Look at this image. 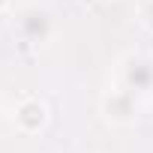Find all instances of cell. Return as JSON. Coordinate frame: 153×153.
I'll return each instance as SVG.
<instances>
[{
  "label": "cell",
  "instance_id": "obj_1",
  "mask_svg": "<svg viewBox=\"0 0 153 153\" xmlns=\"http://www.w3.org/2000/svg\"><path fill=\"white\" fill-rule=\"evenodd\" d=\"M117 81L123 90L135 96L153 93V57L150 54H126L117 69Z\"/></svg>",
  "mask_w": 153,
  "mask_h": 153
},
{
  "label": "cell",
  "instance_id": "obj_2",
  "mask_svg": "<svg viewBox=\"0 0 153 153\" xmlns=\"http://www.w3.org/2000/svg\"><path fill=\"white\" fill-rule=\"evenodd\" d=\"M15 27H18L21 39L30 42V45H42V42H48L54 36V18H51V12L45 6H36V3L18 9Z\"/></svg>",
  "mask_w": 153,
  "mask_h": 153
},
{
  "label": "cell",
  "instance_id": "obj_3",
  "mask_svg": "<svg viewBox=\"0 0 153 153\" xmlns=\"http://www.w3.org/2000/svg\"><path fill=\"white\" fill-rule=\"evenodd\" d=\"M102 108H105V117L111 120V123H132L135 117H138V102H135V93H129V90H114V93H108L105 96V102H102Z\"/></svg>",
  "mask_w": 153,
  "mask_h": 153
},
{
  "label": "cell",
  "instance_id": "obj_4",
  "mask_svg": "<svg viewBox=\"0 0 153 153\" xmlns=\"http://www.w3.org/2000/svg\"><path fill=\"white\" fill-rule=\"evenodd\" d=\"M45 120H48V111L39 99H24L15 111V123L21 132H39L45 126Z\"/></svg>",
  "mask_w": 153,
  "mask_h": 153
},
{
  "label": "cell",
  "instance_id": "obj_5",
  "mask_svg": "<svg viewBox=\"0 0 153 153\" xmlns=\"http://www.w3.org/2000/svg\"><path fill=\"white\" fill-rule=\"evenodd\" d=\"M141 18H144V24H147V27H153V0H147V3H144Z\"/></svg>",
  "mask_w": 153,
  "mask_h": 153
},
{
  "label": "cell",
  "instance_id": "obj_6",
  "mask_svg": "<svg viewBox=\"0 0 153 153\" xmlns=\"http://www.w3.org/2000/svg\"><path fill=\"white\" fill-rule=\"evenodd\" d=\"M3 6H6V0H0V9H3Z\"/></svg>",
  "mask_w": 153,
  "mask_h": 153
}]
</instances>
